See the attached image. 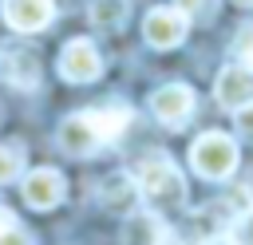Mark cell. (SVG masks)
Masks as SVG:
<instances>
[{
	"label": "cell",
	"mask_w": 253,
	"mask_h": 245,
	"mask_svg": "<svg viewBox=\"0 0 253 245\" xmlns=\"http://www.w3.org/2000/svg\"><path fill=\"white\" fill-rule=\"evenodd\" d=\"M138 194L158 209H182L186 205V178L166 154H150L138 166Z\"/></svg>",
	"instance_id": "1"
},
{
	"label": "cell",
	"mask_w": 253,
	"mask_h": 245,
	"mask_svg": "<svg viewBox=\"0 0 253 245\" xmlns=\"http://www.w3.org/2000/svg\"><path fill=\"white\" fill-rule=\"evenodd\" d=\"M190 166H194L202 178L221 182V178H229V174L237 170V142H233L229 134H221V130H206V134L194 142V150H190Z\"/></svg>",
	"instance_id": "2"
},
{
	"label": "cell",
	"mask_w": 253,
	"mask_h": 245,
	"mask_svg": "<svg viewBox=\"0 0 253 245\" xmlns=\"http://www.w3.org/2000/svg\"><path fill=\"white\" fill-rule=\"evenodd\" d=\"M59 75L67 83H95L103 75V59H99V47L91 40H71L63 51H59Z\"/></svg>",
	"instance_id": "3"
},
{
	"label": "cell",
	"mask_w": 253,
	"mask_h": 245,
	"mask_svg": "<svg viewBox=\"0 0 253 245\" xmlns=\"http://www.w3.org/2000/svg\"><path fill=\"white\" fill-rule=\"evenodd\" d=\"M186 28H190V16L186 12H178V8H154L142 20V40L150 47H158V51L162 47H178L186 40Z\"/></svg>",
	"instance_id": "4"
},
{
	"label": "cell",
	"mask_w": 253,
	"mask_h": 245,
	"mask_svg": "<svg viewBox=\"0 0 253 245\" xmlns=\"http://www.w3.org/2000/svg\"><path fill=\"white\" fill-rule=\"evenodd\" d=\"M194 107H198V99H194V91L186 83H166V87H158L150 95V111L166 126H182L186 119H194Z\"/></svg>",
	"instance_id": "5"
},
{
	"label": "cell",
	"mask_w": 253,
	"mask_h": 245,
	"mask_svg": "<svg viewBox=\"0 0 253 245\" xmlns=\"http://www.w3.org/2000/svg\"><path fill=\"white\" fill-rule=\"evenodd\" d=\"M213 99L229 111H241V107H253V67H221L217 83H213Z\"/></svg>",
	"instance_id": "6"
},
{
	"label": "cell",
	"mask_w": 253,
	"mask_h": 245,
	"mask_svg": "<svg viewBox=\"0 0 253 245\" xmlns=\"http://www.w3.org/2000/svg\"><path fill=\"white\" fill-rule=\"evenodd\" d=\"M63 194H67L63 174L51 170V166H40V170H32V174L24 178V202H28L32 209H55V205L63 202Z\"/></svg>",
	"instance_id": "7"
},
{
	"label": "cell",
	"mask_w": 253,
	"mask_h": 245,
	"mask_svg": "<svg viewBox=\"0 0 253 245\" xmlns=\"http://www.w3.org/2000/svg\"><path fill=\"white\" fill-rule=\"evenodd\" d=\"M51 0H4V20L16 32H43L51 24Z\"/></svg>",
	"instance_id": "8"
},
{
	"label": "cell",
	"mask_w": 253,
	"mask_h": 245,
	"mask_svg": "<svg viewBox=\"0 0 253 245\" xmlns=\"http://www.w3.org/2000/svg\"><path fill=\"white\" fill-rule=\"evenodd\" d=\"M59 146H63L67 154H75V158H87V154H95L103 142H99V134L91 130V122H87L83 115H71V119H63V126H59Z\"/></svg>",
	"instance_id": "9"
},
{
	"label": "cell",
	"mask_w": 253,
	"mask_h": 245,
	"mask_svg": "<svg viewBox=\"0 0 253 245\" xmlns=\"http://www.w3.org/2000/svg\"><path fill=\"white\" fill-rule=\"evenodd\" d=\"M166 233H170V229H166V221H162L158 213L138 209V213H130L126 225H123V245H162Z\"/></svg>",
	"instance_id": "10"
},
{
	"label": "cell",
	"mask_w": 253,
	"mask_h": 245,
	"mask_svg": "<svg viewBox=\"0 0 253 245\" xmlns=\"http://www.w3.org/2000/svg\"><path fill=\"white\" fill-rule=\"evenodd\" d=\"M83 119L91 122L99 142H115L130 126V107H99V111H83Z\"/></svg>",
	"instance_id": "11"
},
{
	"label": "cell",
	"mask_w": 253,
	"mask_h": 245,
	"mask_svg": "<svg viewBox=\"0 0 253 245\" xmlns=\"http://www.w3.org/2000/svg\"><path fill=\"white\" fill-rule=\"evenodd\" d=\"M134 194H138V182H134L130 174H107L103 186H99V202H103L107 209H115V213L130 209V205H134Z\"/></svg>",
	"instance_id": "12"
},
{
	"label": "cell",
	"mask_w": 253,
	"mask_h": 245,
	"mask_svg": "<svg viewBox=\"0 0 253 245\" xmlns=\"http://www.w3.org/2000/svg\"><path fill=\"white\" fill-rule=\"evenodd\" d=\"M4 75H8V83H16V87H36L40 83V59L28 51V47H12L8 55H4Z\"/></svg>",
	"instance_id": "13"
},
{
	"label": "cell",
	"mask_w": 253,
	"mask_h": 245,
	"mask_svg": "<svg viewBox=\"0 0 253 245\" xmlns=\"http://www.w3.org/2000/svg\"><path fill=\"white\" fill-rule=\"evenodd\" d=\"M91 16H95V24H99V28L119 32V28L126 24V0H95Z\"/></svg>",
	"instance_id": "14"
},
{
	"label": "cell",
	"mask_w": 253,
	"mask_h": 245,
	"mask_svg": "<svg viewBox=\"0 0 253 245\" xmlns=\"http://www.w3.org/2000/svg\"><path fill=\"white\" fill-rule=\"evenodd\" d=\"M24 174V150L20 142H0V186L16 182Z\"/></svg>",
	"instance_id": "15"
},
{
	"label": "cell",
	"mask_w": 253,
	"mask_h": 245,
	"mask_svg": "<svg viewBox=\"0 0 253 245\" xmlns=\"http://www.w3.org/2000/svg\"><path fill=\"white\" fill-rule=\"evenodd\" d=\"M174 8L178 12H186L190 20H213L217 16V8H221V0H174Z\"/></svg>",
	"instance_id": "16"
},
{
	"label": "cell",
	"mask_w": 253,
	"mask_h": 245,
	"mask_svg": "<svg viewBox=\"0 0 253 245\" xmlns=\"http://www.w3.org/2000/svg\"><path fill=\"white\" fill-rule=\"evenodd\" d=\"M233 59L241 67H253V24H241L233 36Z\"/></svg>",
	"instance_id": "17"
},
{
	"label": "cell",
	"mask_w": 253,
	"mask_h": 245,
	"mask_svg": "<svg viewBox=\"0 0 253 245\" xmlns=\"http://www.w3.org/2000/svg\"><path fill=\"white\" fill-rule=\"evenodd\" d=\"M229 241H233V245H253V209H245V213L229 225Z\"/></svg>",
	"instance_id": "18"
},
{
	"label": "cell",
	"mask_w": 253,
	"mask_h": 245,
	"mask_svg": "<svg viewBox=\"0 0 253 245\" xmlns=\"http://www.w3.org/2000/svg\"><path fill=\"white\" fill-rule=\"evenodd\" d=\"M0 245H36V241H32V233H24L20 225H8V229H0Z\"/></svg>",
	"instance_id": "19"
},
{
	"label": "cell",
	"mask_w": 253,
	"mask_h": 245,
	"mask_svg": "<svg viewBox=\"0 0 253 245\" xmlns=\"http://www.w3.org/2000/svg\"><path fill=\"white\" fill-rule=\"evenodd\" d=\"M237 134L253 142V107H241L237 111Z\"/></svg>",
	"instance_id": "20"
},
{
	"label": "cell",
	"mask_w": 253,
	"mask_h": 245,
	"mask_svg": "<svg viewBox=\"0 0 253 245\" xmlns=\"http://www.w3.org/2000/svg\"><path fill=\"white\" fill-rule=\"evenodd\" d=\"M8 225H16V221H12V213H8L4 205H0V229H8Z\"/></svg>",
	"instance_id": "21"
},
{
	"label": "cell",
	"mask_w": 253,
	"mask_h": 245,
	"mask_svg": "<svg viewBox=\"0 0 253 245\" xmlns=\"http://www.w3.org/2000/svg\"><path fill=\"white\" fill-rule=\"evenodd\" d=\"M233 4H237V8H253V0H233Z\"/></svg>",
	"instance_id": "22"
},
{
	"label": "cell",
	"mask_w": 253,
	"mask_h": 245,
	"mask_svg": "<svg viewBox=\"0 0 253 245\" xmlns=\"http://www.w3.org/2000/svg\"><path fill=\"white\" fill-rule=\"evenodd\" d=\"M206 245H233V241H206Z\"/></svg>",
	"instance_id": "23"
},
{
	"label": "cell",
	"mask_w": 253,
	"mask_h": 245,
	"mask_svg": "<svg viewBox=\"0 0 253 245\" xmlns=\"http://www.w3.org/2000/svg\"><path fill=\"white\" fill-rule=\"evenodd\" d=\"M0 119H4V111H0Z\"/></svg>",
	"instance_id": "24"
}]
</instances>
